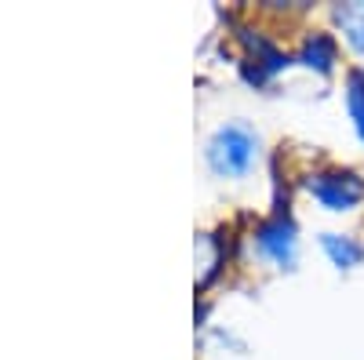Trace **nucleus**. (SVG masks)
Returning a JSON list of instances; mask_svg holds the SVG:
<instances>
[{
    "instance_id": "1",
    "label": "nucleus",
    "mask_w": 364,
    "mask_h": 360,
    "mask_svg": "<svg viewBox=\"0 0 364 360\" xmlns=\"http://www.w3.org/2000/svg\"><path fill=\"white\" fill-rule=\"evenodd\" d=\"M208 164L219 178H245L259 164V135L248 124H226L208 142Z\"/></svg>"
},
{
    "instance_id": "3",
    "label": "nucleus",
    "mask_w": 364,
    "mask_h": 360,
    "mask_svg": "<svg viewBox=\"0 0 364 360\" xmlns=\"http://www.w3.org/2000/svg\"><path fill=\"white\" fill-rule=\"evenodd\" d=\"M339 26H343V37H346L357 51H364V4H346V8H339Z\"/></svg>"
},
{
    "instance_id": "2",
    "label": "nucleus",
    "mask_w": 364,
    "mask_h": 360,
    "mask_svg": "<svg viewBox=\"0 0 364 360\" xmlns=\"http://www.w3.org/2000/svg\"><path fill=\"white\" fill-rule=\"evenodd\" d=\"M310 193L324 207H331V212H346V207H353L364 197V182L353 171H328V175H317L310 182Z\"/></svg>"
},
{
    "instance_id": "5",
    "label": "nucleus",
    "mask_w": 364,
    "mask_h": 360,
    "mask_svg": "<svg viewBox=\"0 0 364 360\" xmlns=\"http://www.w3.org/2000/svg\"><path fill=\"white\" fill-rule=\"evenodd\" d=\"M324 244H328V251H331V255H336V262H339V266H350V262H357V258H360V248L346 244V240H343V244H339V240L331 236V233L324 236Z\"/></svg>"
},
{
    "instance_id": "4",
    "label": "nucleus",
    "mask_w": 364,
    "mask_h": 360,
    "mask_svg": "<svg viewBox=\"0 0 364 360\" xmlns=\"http://www.w3.org/2000/svg\"><path fill=\"white\" fill-rule=\"evenodd\" d=\"M350 113H353L357 128L364 135V73H353L350 77Z\"/></svg>"
}]
</instances>
